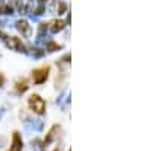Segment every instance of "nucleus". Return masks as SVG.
<instances>
[{"instance_id": "1", "label": "nucleus", "mask_w": 152, "mask_h": 151, "mask_svg": "<svg viewBox=\"0 0 152 151\" xmlns=\"http://www.w3.org/2000/svg\"><path fill=\"white\" fill-rule=\"evenodd\" d=\"M29 107L34 113L37 114H44L46 113V101L37 93H34L29 96Z\"/></svg>"}, {"instance_id": "2", "label": "nucleus", "mask_w": 152, "mask_h": 151, "mask_svg": "<svg viewBox=\"0 0 152 151\" xmlns=\"http://www.w3.org/2000/svg\"><path fill=\"white\" fill-rule=\"evenodd\" d=\"M49 72H50V67L49 66H43V67H38L32 72V79L35 84H43L46 83V79L49 76Z\"/></svg>"}, {"instance_id": "3", "label": "nucleus", "mask_w": 152, "mask_h": 151, "mask_svg": "<svg viewBox=\"0 0 152 151\" xmlns=\"http://www.w3.org/2000/svg\"><path fill=\"white\" fill-rule=\"evenodd\" d=\"M5 44L9 49H14L17 52H26V46H24V43L19 38V37H5Z\"/></svg>"}, {"instance_id": "4", "label": "nucleus", "mask_w": 152, "mask_h": 151, "mask_svg": "<svg viewBox=\"0 0 152 151\" xmlns=\"http://www.w3.org/2000/svg\"><path fill=\"white\" fill-rule=\"evenodd\" d=\"M15 28H17V31L23 35V37H31L32 28H31V24L26 22V20H19V22L15 23Z\"/></svg>"}, {"instance_id": "5", "label": "nucleus", "mask_w": 152, "mask_h": 151, "mask_svg": "<svg viewBox=\"0 0 152 151\" xmlns=\"http://www.w3.org/2000/svg\"><path fill=\"white\" fill-rule=\"evenodd\" d=\"M61 133V127L59 125H53L52 128H50V131L47 133V136H46V139H44V142L43 144L44 145H49V144H52L53 140H55L56 137H58V134Z\"/></svg>"}, {"instance_id": "6", "label": "nucleus", "mask_w": 152, "mask_h": 151, "mask_svg": "<svg viewBox=\"0 0 152 151\" xmlns=\"http://www.w3.org/2000/svg\"><path fill=\"white\" fill-rule=\"evenodd\" d=\"M23 150V140L19 131L12 133V144H11V151H21Z\"/></svg>"}, {"instance_id": "7", "label": "nucleus", "mask_w": 152, "mask_h": 151, "mask_svg": "<svg viewBox=\"0 0 152 151\" xmlns=\"http://www.w3.org/2000/svg\"><path fill=\"white\" fill-rule=\"evenodd\" d=\"M15 88H17V92H19V93H24V92L29 88L28 79H26V78H20L19 81L15 83Z\"/></svg>"}, {"instance_id": "8", "label": "nucleus", "mask_w": 152, "mask_h": 151, "mask_svg": "<svg viewBox=\"0 0 152 151\" xmlns=\"http://www.w3.org/2000/svg\"><path fill=\"white\" fill-rule=\"evenodd\" d=\"M66 28V22H62V20H52L50 23V31L52 32H59Z\"/></svg>"}, {"instance_id": "9", "label": "nucleus", "mask_w": 152, "mask_h": 151, "mask_svg": "<svg viewBox=\"0 0 152 151\" xmlns=\"http://www.w3.org/2000/svg\"><path fill=\"white\" fill-rule=\"evenodd\" d=\"M11 6H12V8H15V9L19 11L20 14L26 12V6L23 5L21 0H11Z\"/></svg>"}, {"instance_id": "10", "label": "nucleus", "mask_w": 152, "mask_h": 151, "mask_svg": "<svg viewBox=\"0 0 152 151\" xmlns=\"http://www.w3.org/2000/svg\"><path fill=\"white\" fill-rule=\"evenodd\" d=\"M46 49H47L49 52H55V50L61 49V46H59L58 43H55V41H49V43L46 44Z\"/></svg>"}, {"instance_id": "11", "label": "nucleus", "mask_w": 152, "mask_h": 151, "mask_svg": "<svg viewBox=\"0 0 152 151\" xmlns=\"http://www.w3.org/2000/svg\"><path fill=\"white\" fill-rule=\"evenodd\" d=\"M70 58H71V57H70V54H66L64 57H62V58L58 61V66L62 69V67H64L66 64H69V63H70Z\"/></svg>"}, {"instance_id": "12", "label": "nucleus", "mask_w": 152, "mask_h": 151, "mask_svg": "<svg viewBox=\"0 0 152 151\" xmlns=\"http://www.w3.org/2000/svg\"><path fill=\"white\" fill-rule=\"evenodd\" d=\"M0 14H14V8L11 6V5H5V6H2L0 8Z\"/></svg>"}, {"instance_id": "13", "label": "nucleus", "mask_w": 152, "mask_h": 151, "mask_svg": "<svg viewBox=\"0 0 152 151\" xmlns=\"http://www.w3.org/2000/svg\"><path fill=\"white\" fill-rule=\"evenodd\" d=\"M66 9H67V6H66V3H64V2L56 3V12H58V14H64V12H66Z\"/></svg>"}, {"instance_id": "14", "label": "nucleus", "mask_w": 152, "mask_h": 151, "mask_svg": "<svg viewBox=\"0 0 152 151\" xmlns=\"http://www.w3.org/2000/svg\"><path fill=\"white\" fill-rule=\"evenodd\" d=\"M34 12H35V15H41V14L44 12V5H41V3H40V6H38Z\"/></svg>"}, {"instance_id": "15", "label": "nucleus", "mask_w": 152, "mask_h": 151, "mask_svg": "<svg viewBox=\"0 0 152 151\" xmlns=\"http://www.w3.org/2000/svg\"><path fill=\"white\" fill-rule=\"evenodd\" d=\"M47 28H49L47 23H40V32H41V34H43L44 31H47Z\"/></svg>"}, {"instance_id": "16", "label": "nucleus", "mask_w": 152, "mask_h": 151, "mask_svg": "<svg viewBox=\"0 0 152 151\" xmlns=\"http://www.w3.org/2000/svg\"><path fill=\"white\" fill-rule=\"evenodd\" d=\"M3 84H5V76H3V73H0V87Z\"/></svg>"}, {"instance_id": "17", "label": "nucleus", "mask_w": 152, "mask_h": 151, "mask_svg": "<svg viewBox=\"0 0 152 151\" xmlns=\"http://www.w3.org/2000/svg\"><path fill=\"white\" fill-rule=\"evenodd\" d=\"M34 55H35V57H41V55H43V50H35Z\"/></svg>"}, {"instance_id": "18", "label": "nucleus", "mask_w": 152, "mask_h": 151, "mask_svg": "<svg viewBox=\"0 0 152 151\" xmlns=\"http://www.w3.org/2000/svg\"><path fill=\"white\" fill-rule=\"evenodd\" d=\"M46 2H47V0H40V3H41V5H44Z\"/></svg>"}, {"instance_id": "19", "label": "nucleus", "mask_w": 152, "mask_h": 151, "mask_svg": "<svg viewBox=\"0 0 152 151\" xmlns=\"http://www.w3.org/2000/svg\"><path fill=\"white\" fill-rule=\"evenodd\" d=\"M53 151H61V148L58 147V148H55V150H53Z\"/></svg>"}, {"instance_id": "20", "label": "nucleus", "mask_w": 152, "mask_h": 151, "mask_svg": "<svg viewBox=\"0 0 152 151\" xmlns=\"http://www.w3.org/2000/svg\"><path fill=\"white\" fill-rule=\"evenodd\" d=\"M2 5H3V0H0V8H2Z\"/></svg>"}, {"instance_id": "21", "label": "nucleus", "mask_w": 152, "mask_h": 151, "mask_svg": "<svg viewBox=\"0 0 152 151\" xmlns=\"http://www.w3.org/2000/svg\"><path fill=\"white\" fill-rule=\"evenodd\" d=\"M9 151H11V150H9Z\"/></svg>"}]
</instances>
